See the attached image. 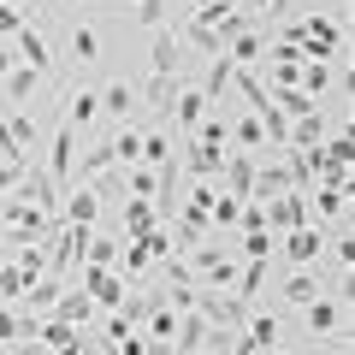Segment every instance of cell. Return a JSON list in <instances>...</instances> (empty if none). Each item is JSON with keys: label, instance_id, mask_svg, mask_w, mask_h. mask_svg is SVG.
<instances>
[{"label": "cell", "instance_id": "obj_31", "mask_svg": "<svg viewBox=\"0 0 355 355\" xmlns=\"http://www.w3.org/2000/svg\"><path fill=\"white\" fill-rule=\"evenodd\" d=\"M0 243H6V225H0Z\"/></svg>", "mask_w": 355, "mask_h": 355}, {"label": "cell", "instance_id": "obj_27", "mask_svg": "<svg viewBox=\"0 0 355 355\" xmlns=\"http://www.w3.org/2000/svg\"><path fill=\"white\" fill-rule=\"evenodd\" d=\"M237 214H243V202L219 196V202H214V214H207V219H214V225H237Z\"/></svg>", "mask_w": 355, "mask_h": 355}, {"label": "cell", "instance_id": "obj_12", "mask_svg": "<svg viewBox=\"0 0 355 355\" xmlns=\"http://www.w3.org/2000/svg\"><path fill=\"white\" fill-rule=\"evenodd\" d=\"M178 0H137V12H130V24H142V30H172L178 24Z\"/></svg>", "mask_w": 355, "mask_h": 355}, {"label": "cell", "instance_id": "obj_2", "mask_svg": "<svg viewBox=\"0 0 355 355\" xmlns=\"http://www.w3.org/2000/svg\"><path fill=\"white\" fill-rule=\"evenodd\" d=\"M71 279H77V291H83L89 302H101V308H125V291H130V284L119 279V272H95V266H71Z\"/></svg>", "mask_w": 355, "mask_h": 355}, {"label": "cell", "instance_id": "obj_14", "mask_svg": "<svg viewBox=\"0 0 355 355\" xmlns=\"http://www.w3.org/2000/svg\"><path fill=\"white\" fill-rule=\"evenodd\" d=\"M48 314H53V320H60V326H71V331H77V326H83V320H89V314H95V302H89V296H83V291H60V302H53V308H48Z\"/></svg>", "mask_w": 355, "mask_h": 355}, {"label": "cell", "instance_id": "obj_8", "mask_svg": "<svg viewBox=\"0 0 355 355\" xmlns=\"http://www.w3.org/2000/svg\"><path fill=\"white\" fill-rule=\"evenodd\" d=\"M219 178H225V196H231V202H249V190H254V154L225 148V166H219Z\"/></svg>", "mask_w": 355, "mask_h": 355}, {"label": "cell", "instance_id": "obj_19", "mask_svg": "<svg viewBox=\"0 0 355 355\" xmlns=\"http://www.w3.org/2000/svg\"><path fill=\"white\" fill-rule=\"evenodd\" d=\"M225 130H237V142L249 154H266V130H261V119L254 113H237V119H225Z\"/></svg>", "mask_w": 355, "mask_h": 355}, {"label": "cell", "instance_id": "obj_13", "mask_svg": "<svg viewBox=\"0 0 355 355\" xmlns=\"http://www.w3.org/2000/svg\"><path fill=\"white\" fill-rule=\"evenodd\" d=\"M184 172L190 178H219V166H225V148H202V142H184Z\"/></svg>", "mask_w": 355, "mask_h": 355}, {"label": "cell", "instance_id": "obj_10", "mask_svg": "<svg viewBox=\"0 0 355 355\" xmlns=\"http://www.w3.org/2000/svg\"><path fill=\"white\" fill-rule=\"evenodd\" d=\"M95 119H101V89H77V95H65V119H60V125L89 130Z\"/></svg>", "mask_w": 355, "mask_h": 355}, {"label": "cell", "instance_id": "obj_5", "mask_svg": "<svg viewBox=\"0 0 355 355\" xmlns=\"http://www.w3.org/2000/svg\"><path fill=\"white\" fill-rule=\"evenodd\" d=\"M261 214H266V231H302V225H314V219H308V196H302V190L279 196V202H261Z\"/></svg>", "mask_w": 355, "mask_h": 355}, {"label": "cell", "instance_id": "obj_22", "mask_svg": "<svg viewBox=\"0 0 355 355\" xmlns=\"http://www.w3.org/2000/svg\"><path fill=\"white\" fill-rule=\"evenodd\" d=\"M172 331H178V308L160 302V308L148 314V343H172Z\"/></svg>", "mask_w": 355, "mask_h": 355}, {"label": "cell", "instance_id": "obj_26", "mask_svg": "<svg viewBox=\"0 0 355 355\" xmlns=\"http://www.w3.org/2000/svg\"><path fill=\"white\" fill-rule=\"evenodd\" d=\"M24 166L30 160H0V196H12L18 184H24Z\"/></svg>", "mask_w": 355, "mask_h": 355}, {"label": "cell", "instance_id": "obj_15", "mask_svg": "<svg viewBox=\"0 0 355 355\" xmlns=\"http://www.w3.org/2000/svg\"><path fill=\"white\" fill-rule=\"evenodd\" d=\"M130 107H137V89H130L125 77H113V83L101 89V113H107V119H125V125H130Z\"/></svg>", "mask_w": 355, "mask_h": 355}, {"label": "cell", "instance_id": "obj_9", "mask_svg": "<svg viewBox=\"0 0 355 355\" xmlns=\"http://www.w3.org/2000/svg\"><path fill=\"white\" fill-rule=\"evenodd\" d=\"M12 53H18V65H30V71H48V65H53V48H48V36H42L36 24H18Z\"/></svg>", "mask_w": 355, "mask_h": 355}, {"label": "cell", "instance_id": "obj_23", "mask_svg": "<svg viewBox=\"0 0 355 355\" xmlns=\"http://www.w3.org/2000/svg\"><path fill=\"white\" fill-rule=\"evenodd\" d=\"M71 60H83V65L101 60V36H95L89 24H77V30H71Z\"/></svg>", "mask_w": 355, "mask_h": 355}, {"label": "cell", "instance_id": "obj_25", "mask_svg": "<svg viewBox=\"0 0 355 355\" xmlns=\"http://www.w3.org/2000/svg\"><path fill=\"white\" fill-rule=\"evenodd\" d=\"M237 254H243V261H266V254H272V237H266V231H249Z\"/></svg>", "mask_w": 355, "mask_h": 355}, {"label": "cell", "instance_id": "obj_28", "mask_svg": "<svg viewBox=\"0 0 355 355\" xmlns=\"http://www.w3.org/2000/svg\"><path fill=\"white\" fill-rule=\"evenodd\" d=\"M18 24H30V18L18 12V6H6V0H0V42H6V36H18Z\"/></svg>", "mask_w": 355, "mask_h": 355}, {"label": "cell", "instance_id": "obj_21", "mask_svg": "<svg viewBox=\"0 0 355 355\" xmlns=\"http://www.w3.org/2000/svg\"><path fill=\"white\" fill-rule=\"evenodd\" d=\"M148 231H160L154 207H148V202H130V207H125V237H148Z\"/></svg>", "mask_w": 355, "mask_h": 355}, {"label": "cell", "instance_id": "obj_20", "mask_svg": "<svg viewBox=\"0 0 355 355\" xmlns=\"http://www.w3.org/2000/svg\"><path fill=\"white\" fill-rule=\"evenodd\" d=\"M36 83H42V71H30V65H12V77H6L0 89H6V101H12V107H24L30 95H36Z\"/></svg>", "mask_w": 355, "mask_h": 355}, {"label": "cell", "instance_id": "obj_1", "mask_svg": "<svg viewBox=\"0 0 355 355\" xmlns=\"http://www.w3.org/2000/svg\"><path fill=\"white\" fill-rule=\"evenodd\" d=\"M196 272H202L214 291H225V284L237 279V254L219 249V243H196V249H190V279H196Z\"/></svg>", "mask_w": 355, "mask_h": 355}, {"label": "cell", "instance_id": "obj_7", "mask_svg": "<svg viewBox=\"0 0 355 355\" xmlns=\"http://www.w3.org/2000/svg\"><path fill=\"white\" fill-rule=\"evenodd\" d=\"M60 214H65V225H77V231H95V219H101V196H95V184H71V196H60Z\"/></svg>", "mask_w": 355, "mask_h": 355}, {"label": "cell", "instance_id": "obj_18", "mask_svg": "<svg viewBox=\"0 0 355 355\" xmlns=\"http://www.w3.org/2000/svg\"><path fill=\"white\" fill-rule=\"evenodd\" d=\"M107 154H113V166H137V160H142V130L125 125L113 142H107Z\"/></svg>", "mask_w": 355, "mask_h": 355}, {"label": "cell", "instance_id": "obj_33", "mask_svg": "<svg viewBox=\"0 0 355 355\" xmlns=\"http://www.w3.org/2000/svg\"><path fill=\"white\" fill-rule=\"evenodd\" d=\"M125 6H137V0H125Z\"/></svg>", "mask_w": 355, "mask_h": 355}, {"label": "cell", "instance_id": "obj_16", "mask_svg": "<svg viewBox=\"0 0 355 355\" xmlns=\"http://www.w3.org/2000/svg\"><path fill=\"white\" fill-rule=\"evenodd\" d=\"M154 77H184V60H178V36L172 30H154Z\"/></svg>", "mask_w": 355, "mask_h": 355}, {"label": "cell", "instance_id": "obj_30", "mask_svg": "<svg viewBox=\"0 0 355 355\" xmlns=\"http://www.w3.org/2000/svg\"><path fill=\"white\" fill-rule=\"evenodd\" d=\"M6 6H18V12H24V0H6Z\"/></svg>", "mask_w": 355, "mask_h": 355}, {"label": "cell", "instance_id": "obj_4", "mask_svg": "<svg viewBox=\"0 0 355 355\" xmlns=\"http://www.w3.org/2000/svg\"><path fill=\"white\" fill-rule=\"evenodd\" d=\"M172 113H178V130H184V142L196 137V125H202L207 113H214V101H207L202 89L190 83V77H178V95H172Z\"/></svg>", "mask_w": 355, "mask_h": 355}, {"label": "cell", "instance_id": "obj_32", "mask_svg": "<svg viewBox=\"0 0 355 355\" xmlns=\"http://www.w3.org/2000/svg\"><path fill=\"white\" fill-rule=\"evenodd\" d=\"M190 6H207V0H190Z\"/></svg>", "mask_w": 355, "mask_h": 355}, {"label": "cell", "instance_id": "obj_11", "mask_svg": "<svg viewBox=\"0 0 355 355\" xmlns=\"http://www.w3.org/2000/svg\"><path fill=\"white\" fill-rule=\"evenodd\" d=\"M207 331H214V326H207V320L202 314H190V308H178V331H172V355H196V349H202V343H207Z\"/></svg>", "mask_w": 355, "mask_h": 355}, {"label": "cell", "instance_id": "obj_3", "mask_svg": "<svg viewBox=\"0 0 355 355\" xmlns=\"http://www.w3.org/2000/svg\"><path fill=\"white\" fill-rule=\"evenodd\" d=\"M42 172L53 178V190H71V172H77V130L71 125H53V154H48V166Z\"/></svg>", "mask_w": 355, "mask_h": 355}, {"label": "cell", "instance_id": "obj_6", "mask_svg": "<svg viewBox=\"0 0 355 355\" xmlns=\"http://www.w3.org/2000/svg\"><path fill=\"white\" fill-rule=\"evenodd\" d=\"M284 261H291V266H320V261H326V231H320V225L284 231Z\"/></svg>", "mask_w": 355, "mask_h": 355}, {"label": "cell", "instance_id": "obj_24", "mask_svg": "<svg viewBox=\"0 0 355 355\" xmlns=\"http://www.w3.org/2000/svg\"><path fill=\"white\" fill-rule=\"evenodd\" d=\"M119 184H125L137 202H148V196H154V166H125V178H119Z\"/></svg>", "mask_w": 355, "mask_h": 355}, {"label": "cell", "instance_id": "obj_29", "mask_svg": "<svg viewBox=\"0 0 355 355\" xmlns=\"http://www.w3.org/2000/svg\"><path fill=\"white\" fill-rule=\"evenodd\" d=\"M12 65H18V53L6 48V42H0V83H6V77H12Z\"/></svg>", "mask_w": 355, "mask_h": 355}, {"label": "cell", "instance_id": "obj_17", "mask_svg": "<svg viewBox=\"0 0 355 355\" xmlns=\"http://www.w3.org/2000/svg\"><path fill=\"white\" fill-rule=\"evenodd\" d=\"M172 95H178V77H148L142 101H148V119H154V125H160V119L172 113Z\"/></svg>", "mask_w": 355, "mask_h": 355}]
</instances>
